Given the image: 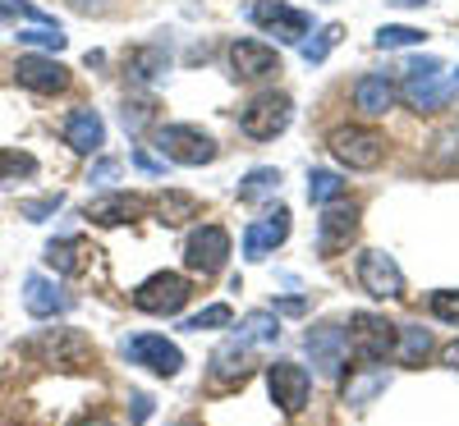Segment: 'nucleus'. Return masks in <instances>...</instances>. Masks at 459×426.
<instances>
[{
  "mask_svg": "<svg viewBox=\"0 0 459 426\" xmlns=\"http://www.w3.org/2000/svg\"><path fill=\"white\" fill-rule=\"evenodd\" d=\"M184 257H188V266H194V270H203V276H216V270L225 266V257H230V234H225L221 225H203V229L188 234Z\"/></svg>",
  "mask_w": 459,
  "mask_h": 426,
  "instance_id": "nucleus-14",
  "label": "nucleus"
},
{
  "mask_svg": "<svg viewBox=\"0 0 459 426\" xmlns=\"http://www.w3.org/2000/svg\"><path fill=\"white\" fill-rule=\"evenodd\" d=\"M395 335H400V348H395L391 358H400V362H409V367H413V362H423V358L432 354V335H428V330H418V326H400Z\"/></svg>",
  "mask_w": 459,
  "mask_h": 426,
  "instance_id": "nucleus-28",
  "label": "nucleus"
},
{
  "mask_svg": "<svg viewBox=\"0 0 459 426\" xmlns=\"http://www.w3.org/2000/svg\"><path fill=\"white\" fill-rule=\"evenodd\" d=\"M23 307H28V317H37V321H47V317H60V312H69V298L47 280V276H28L23 280Z\"/></svg>",
  "mask_w": 459,
  "mask_h": 426,
  "instance_id": "nucleus-20",
  "label": "nucleus"
},
{
  "mask_svg": "<svg viewBox=\"0 0 459 426\" xmlns=\"http://www.w3.org/2000/svg\"><path fill=\"white\" fill-rule=\"evenodd\" d=\"M14 83L28 88V92L51 97V92H65V88H69V69H65L60 60H51V55H19Z\"/></svg>",
  "mask_w": 459,
  "mask_h": 426,
  "instance_id": "nucleus-12",
  "label": "nucleus"
},
{
  "mask_svg": "<svg viewBox=\"0 0 459 426\" xmlns=\"http://www.w3.org/2000/svg\"><path fill=\"white\" fill-rule=\"evenodd\" d=\"M331 151H335V161L340 166H350V170H377L381 161H386V138H381L377 129H335L331 133Z\"/></svg>",
  "mask_w": 459,
  "mask_h": 426,
  "instance_id": "nucleus-4",
  "label": "nucleus"
},
{
  "mask_svg": "<svg viewBox=\"0 0 459 426\" xmlns=\"http://www.w3.org/2000/svg\"><path fill=\"white\" fill-rule=\"evenodd\" d=\"M212 326H230V307L225 302H212V307H203L198 317L184 321V330H212Z\"/></svg>",
  "mask_w": 459,
  "mask_h": 426,
  "instance_id": "nucleus-35",
  "label": "nucleus"
},
{
  "mask_svg": "<svg viewBox=\"0 0 459 426\" xmlns=\"http://www.w3.org/2000/svg\"><path fill=\"white\" fill-rule=\"evenodd\" d=\"M88 257H97V252H92V243H88L83 234L56 239V243L47 248V261L60 270V276H83V270H88Z\"/></svg>",
  "mask_w": 459,
  "mask_h": 426,
  "instance_id": "nucleus-22",
  "label": "nucleus"
},
{
  "mask_svg": "<svg viewBox=\"0 0 459 426\" xmlns=\"http://www.w3.org/2000/svg\"><path fill=\"white\" fill-rule=\"evenodd\" d=\"M230 69H235L239 79H266V73H281V55L266 42L239 37V42H230Z\"/></svg>",
  "mask_w": 459,
  "mask_h": 426,
  "instance_id": "nucleus-15",
  "label": "nucleus"
},
{
  "mask_svg": "<svg viewBox=\"0 0 459 426\" xmlns=\"http://www.w3.org/2000/svg\"><path fill=\"white\" fill-rule=\"evenodd\" d=\"M79 426H106V422H79Z\"/></svg>",
  "mask_w": 459,
  "mask_h": 426,
  "instance_id": "nucleus-47",
  "label": "nucleus"
},
{
  "mask_svg": "<svg viewBox=\"0 0 459 426\" xmlns=\"http://www.w3.org/2000/svg\"><path fill=\"white\" fill-rule=\"evenodd\" d=\"M235 339L239 344H276L281 339V321H276V312H248L244 321H239V330H235Z\"/></svg>",
  "mask_w": 459,
  "mask_h": 426,
  "instance_id": "nucleus-24",
  "label": "nucleus"
},
{
  "mask_svg": "<svg viewBox=\"0 0 459 426\" xmlns=\"http://www.w3.org/2000/svg\"><path fill=\"white\" fill-rule=\"evenodd\" d=\"M359 285L372 294V298H404V270L395 266V257L386 252H359Z\"/></svg>",
  "mask_w": 459,
  "mask_h": 426,
  "instance_id": "nucleus-10",
  "label": "nucleus"
},
{
  "mask_svg": "<svg viewBox=\"0 0 459 426\" xmlns=\"http://www.w3.org/2000/svg\"><path fill=\"white\" fill-rule=\"evenodd\" d=\"M37 358H47L51 367H88L97 358V348L79 330H47L37 344H28Z\"/></svg>",
  "mask_w": 459,
  "mask_h": 426,
  "instance_id": "nucleus-9",
  "label": "nucleus"
},
{
  "mask_svg": "<svg viewBox=\"0 0 459 426\" xmlns=\"http://www.w3.org/2000/svg\"><path fill=\"white\" fill-rule=\"evenodd\" d=\"M10 19H32V23H42V28H56V19L42 14L37 5H28V0H0V23H10Z\"/></svg>",
  "mask_w": 459,
  "mask_h": 426,
  "instance_id": "nucleus-33",
  "label": "nucleus"
},
{
  "mask_svg": "<svg viewBox=\"0 0 459 426\" xmlns=\"http://www.w3.org/2000/svg\"><path fill=\"white\" fill-rule=\"evenodd\" d=\"M290 120H294V101H290L285 92H262V97H253V101L239 110V129H244L248 138H257V142L281 138V133L290 129Z\"/></svg>",
  "mask_w": 459,
  "mask_h": 426,
  "instance_id": "nucleus-1",
  "label": "nucleus"
},
{
  "mask_svg": "<svg viewBox=\"0 0 459 426\" xmlns=\"http://www.w3.org/2000/svg\"><path fill=\"white\" fill-rule=\"evenodd\" d=\"M198 211H203V207H198L194 192H161V198H157L161 225H184V220H194Z\"/></svg>",
  "mask_w": 459,
  "mask_h": 426,
  "instance_id": "nucleus-25",
  "label": "nucleus"
},
{
  "mask_svg": "<svg viewBox=\"0 0 459 426\" xmlns=\"http://www.w3.org/2000/svg\"><path fill=\"white\" fill-rule=\"evenodd\" d=\"M335 198H344L340 175H331V170H313V175H308V202L326 207V202H335Z\"/></svg>",
  "mask_w": 459,
  "mask_h": 426,
  "instance_id": "nucleus-29",
  "label": "nucleus"
},
{
  "mask_svg": "<svg viewBox=\"0 0 459 426\" xmlns=\"http://www.w3.org/2000/svg\"><path fill=\"white\" fill-rule=\"evenodd\" d=\"M350 326H354V330L344 335V339H350V348H354L363 362H386V358L395 354V326H391V321H381V317H372V312H359Z\"/></svg>",
  "mask_w": 459,
  "mask_h": 426,
  "instance_id": "nucleus-7",
  "label": "nucleus"
},
{
  "mask_svg": "<svg viewBox=\"0 0 459 426\" xmlns=\"http://www.w3.org/2000/svg\"><path fill=\"white\" fill-rule=\"evenodd\" d=\"M147 413H152V399L147 395H134V422H147Z\"/></svg>",
  "mask_w": 459,
  "mask_h": 426,
  "instance_id": "nucleus-41",
  "label": "nucleus"
},
{
  "mask_svg": "<svg viewBox=\"0 0 459 426\" xmlns=\"http://www.w3.org/2000/svg\"><path fill=\"white\" fill-rule=\"evenodd\" d=\"M194 298V285H188L184 276H175V270H161V276H152L134 289V307L138 312H152V317H175L184 312V302Z\"/></svg>",
  "mask_w": 459,
  "mask_h": 426,
  "instance_id": "nucleus-2",
  "label": "nucleus"
},
{
  "mask_svg": "<svg viewBox=\"0 0 459 426\" xmlns=\"http://www.w3.org/2000/svg\"><path fill=\"white\" fill-rule=\"evenodd\" d=\"M161 69H166V51H161V47H138V51L125 60V73H129V79H138V83H152Z\"/></svg>",
  "mask_w": 459,
  "mask_h": 426,
  "instance_id": "nucleus-27",
  "label": "nucleus"
},
{
  "mask_svg": "<svg viewBox=\"0 0 459 426\" xmlns=\"http://www.w3.org/2000/svg\"><path fill=\"white\" fill-rule=\"evenodd\" d=\"M281 188V170L262 166V170H248L244 183H239V202H262V198H276Z\"/></svg>",
  "mask_w": 459,
  "mask_h": 426,
  "instance_id": "nucleus-26",
  "label": "nucleus"
},
{
  "mask_svg": "<svg viewBox=\"0 0 459 426\" xmlns=\"http://www.w3.org/2000/svg\"><path fill=\"white\" fill-rule=\"evenodd\" d=\"M354 106L363 115H386L395 106V83L386 79V73H363V79L354 83Z\"/></svg>",
  "mask_w": 459,
  "mask_h": 426,
  "instance_id": "nucleus-21",
  "label": "nucleus"
},
{
  "mask_svg": "<svg viewBox=\"0 0 459 426\" xmlns=\"http://www.w3.org/2000/svg\"><path fill=\"white\" fill-rule=\"evenodd\" d=\"M413 42H423V32L404 28V23H386V28L377 32V47L381 51H400V47H413Z\"/></svg>",
  "mask_w": 459,
  "mask_h": 426,
  "instance_id": "nucleus-32",
  "label": "nucleus"
},
{
  "mask_svg": "<svg viewBox=\"0 0 459 426\" xmlns=\"http://www.w3.org/2000/svg\"><path fill=\"white\" fill-rule=\"evenodd\" d=\"M290 239V211L285 207H276L272 216H262V220H253L248 229H244V257H253V261H262L272 248H281Z\"/></svg>",
  "mask_w": 459,
  "mask_h": 426,
  "instance_id": "nucleus-16",
  "label": "nucleus"
},
{
  "mask_svg": "<svg viewBox=\"0 0 459 426\" xmlns=\"http://www.w3.org/2000/svg\"><path fill=\"white\" fill-rule=\"evenodd\" d=\"M441 362H446V367H455V371H459V339H455V344H446V348H441Z\"/></svg>",
  "mask_w": 459,
  "mask_h": 426,
  "instance_id": "nucleus-42",
  "label": "nucleus"
},
{
  "mask_svg": "<svg viewBox=\"0 0 459 426\" xmlns=\"http://www.w3.org/2000/svg\"><path fill=\"white\" fill-rule=\"evenodd\" d=\"M157 151L166 161H175V166H207V161H216V142L203 129H194V124L157 129Z\"/></svg>",
  "mask_w": 459,
  "mask_h": 426,
  "instance_id": "nucleus-5",
  "label": "nucleus"
},
{
  "mask_svg": "<svg viewBox=\"0 0 459 426\" xmlns=\"http://www.w3.org/2000/svg\"><path fill=\"white\" fill-rule=\"evenodd\" d=\"M244 376H248V344H239V339L221 344L216 354H212V380L216 385H235Z\"/></svg>",
  "mask_w": 459,
  "mask_h": 426,
  "instance_id": "nucleus-23",
  "label": "nucleus"
},
{
  "mask_svg": "<svg viewBox=\"0 0 459 426\" xmlns=\"http://www.w3.org/2000/svg\"><path fill=\"white\" fill-rule=\"evenodd\" d=\"M134 161H138V170H147V175H157V170H161L157 161H152V157H147V151H134Z\"/></svg>",
  "mask_w": 459,
  "mask_h": 426,
  "instance_id": "nucleus-44",
  "label": "nucleus"
},
{
  "mask_svg": "<svg viewBox=\"0 0 459 426\" xmlns=\"http://www.w3.org/2000/svg\"><path fill=\"white\" fill-rule=\"evenodd\" d=\"M395 5H428V0H395Z\"/></svg>",
  "mask_w": 459,
  "mask_h": 426,
  "instance_id": "nucleus-45",
  "label": "nucleus"
},
{
  "mask_svg": "<svg viewBox=\"0 0 459 426\" xmlns=\"http://www.w3.org/2000/svg\"><path fill=\"white\" fill-rule=\"evenodd\" d=\"M340 37H344V28H340V23H326V28L313 37V42H299V47H303V60H308V64H322V60L331 55V47L340 42Z\"/></svg>",
  "mask_w": 459,
  "mask_h": 426,
  "instance_id": "nucleus-31",
  "label": "nucleus"
},
{
  "mask_svg": "<svg viewBox=\"0 0 459 426\" xmlns=\"http://www.w3.org/2000/svg\"><path fill=\"white\" fill-rule=\"evenodd\" d=\"M308 358H313V367H322V376H340L344 371V354H350V339H344V330L340 326H317V330H308Z\"/></svg>",
  "mask_w": 459,
  "mask_h": 426,
  "instance_id": "nucleus-17",
  "label": "nucleus"
},
{
  "mask_svg": "<svg viewBox=\"0 0 459 426\" xmlns=\"http://www.w3.org/2000/svg\"><path fill=\"white\" fill-rule=\"evenodd\" d=\"M19 42L42 47V51H60V47H65V37H60V28H28V32H19Z\"/></svg>",
  "mask_w": 459,
  "mask_h": 426,
  "instance_id": "nucleus-36",
  "label": "nucleus"
},
{
  "mask_svg": "<svg viewBox=\"0 0 459 426\" xmlns=\"http://www.w3.org/2000/svg\"><path fill=\"white\" fill-rule=\"evenodd\" d=\"M115 175H120V161H101V166L92 170V183H110Z\"/></svg>",
  "mask_w": 459,
  "mask_h": 426,
  "instance_id": "nucleus-40",
  "label": "nucleus"
},
{
  "mask_svg": "<svg viewBox=\"0 0 459 426\" xmlns=\"http://www.w3.org/2000/svg\"><path fill=\"white\" fill-rule=\"evenodd\" d=\"M266 390H272V399L281 404L285 417H294V413H303V404L313 395V376L299 362H272L266 367Z\"/></svg>",
  "mask_w": 459,
  "mask_h": 426,
  "instance_id": "nucleus-6",
  "label": "nucleus"
},
{
  "mask_svg": "<svg viewBox=\"0 0 459 426\" xmlns=\"http://www.w3.org/2000/svg\"><path fill=\"white\" fill-rule=\"evenodd\" d=\"M432 312H437L441 321L459 326V294H455V289H441V294H432Z\"/></svg>",
  "mask_w": 459,
  "mask_h": 426,
  "instance_id": "nucleus-37",
  "label": "nucleus"
},
{
  "mask_svg": "<svg viewBox=\"0 0 459 426\" xmlns=\"http://www.w3.org/2000/svg\"><path fill=\"white\" fill-rule=\"evenodd\" d=\"M281 312L299 317V312H308V302H303V298H285V302H281Z\"/></svg>",
  "mask_w": 459,
  "mask_h": 426,
  "instance_id": "nucleus-43",
  "label": "nucleus"
},
{
  "mask_svg": "<svg viewBox=\"0 0 459 426\" xmlns=\"http://www.w3.org/2000/svg\"><path fill=\"white\" fill-rule=\"evenodd\" d=\"M377 390H386V371H372V376H363L354 385H344V404H368Z\"/></svg>",
  "mask_w": 459,
  "mask_h": 426,
  "instance_id": "nucleus-34",
  "label": "nucleus"
},
{
  "mask_svg": "<svg viewBox=\"0 0 459 426\" xmlns=\"http://www.w3.org/2000/svg\"><path fill=\"white\" fill-rule=\"evenodd\" d=\"M28 175H37V161L28 157V151H5L0 147V183H19Z\"/></svg>",
  "mask_w": 459,
  "mask_h": 426,
  "instance_id": "nucleus-30",
  "label": "nucleus"
},
{
  "mask_svg": "<svg viewBox=\"0 0 459 426\" xmlns=\"http://www.w3.org/2000/svg\"><path fill=\"white\" fill-rule=\"evenodd\" d=\"M56 211H60V192H56V198H42V202H28V207H23L28 220H47V216H56Z\"/></svg>",
  "mask_w": 459,
  "mask_h": 426,
  "instance_id": "nucleus-39",
  "label": "nucleus"
},
{
  "mask_svg": "<svg viewBox=\"0 0 459 426\" xmlns=\"http://www.w3.org/2000/svg\"><path fill=\"white\" fill-rule=\"evenodd\" d=\"M152 124V101H134V106H125V129L129 133H143Z\"/></svg>",
  "mask_w": 459,
  "mask_h": 426,
  "instance_id": "nucleus-38",
  "label": "nucleus"
},
{
  "mask_svg": "<svg viewBox=\"0 0 459 426\" xmlns=\"http://www.w3.org/2000/svg\"><path fill=\"white\" fill-rule=\"evenodd\" d=\"M248 19H253L262 32H272L276 42H303V37H308V14L281 5V0H253Z\"/></svg>",
  "mask_w": 459,
  "mask_h": 426,
  "instance_id": "nucleus-8",
  "label": "nucleus"
},
{
  "mask_svg": "<svg viewBox=\"0 0 459 426\" xmlns=\"http://www.w3.org/2000/svg\"><path fill=\"white\" fill-rule=\"evenodd\" d=\"M450 88H459V69H455V79H450Z\"/></svg>",
  "mask_w": 459,
  "mask_h": 426,
  "instance_id": "nucleus-46",
  "label": "nucleus"
},
{
  "mask_svg": "<svg viewBox=\"0 0 459 426\" xmlns=\"http://www.w3.org/2000/svg\"><path fill=\"white\" fill-rule=\"evenodd\" d=\"M65 142L79 151V157H92V151L106 147V124H101V115L97 110H74L69 120H65Z\"/></svg>",
  "mask_w": 459,
  "mask_h": 426,
  "instance_id": "nucleus-18",
  "label": "nucleus"
},
{
  "mask_svg": "<svg viewBox=\"0 0 459 426\" xmlns=\"http://www.w3.org/2000/svg\"><path fill=\"white\" fill-rule=\"evenodd\" d=\"M125 358L147 367V371H157V376H179V367H184V354L166 335H134V339H125Z\"/></svg>",
  "mask_w": 459,
  "mask_h": 426,
  "instance_id": "nucleus-11",
  "label": "nucleus"
},
{
  "mask_svg": "<svg viewBox=\"0 0 459 426\" xmlns=\"http://www.w3.org/2000/svg\"><path fill=\"white\" fill-rule=\"evenodd\" d=\"M83 216H88L92 225L115 229V225H129L134 216H143V198H134V192H106V198H92V202L83 207Z\"/></svg>",
  "mask_w": 459,
  "mask_h": 426,
  "instance_id": "nucleus-19",
  "label": "nucleus"
},
{
  "mask_svg": "<svg viewBox=\"0 0 459 426\" xmlns=\"http://www.w3.org/2000/svg\"><path fill=\"white\" fill-rule=\"evenodd\" d=\"M404 101L413 110H441L450 101V83H446V69L441 60H409L404 69Z\"/></svg>",
  "mask_w": 459,
  "mask_h": 426,
  "instance_id": "nucleus-3",
  "label": "nucleus"
},
{
  "mask_svg": "<svg viewBox=\"0 0 459 426\" xmlns=\"http://www.w3.org/2000/svg\"><path fill=\"white\" fill-rule=\"evenodd\" d=\"M359 234V207L354 202H326L322 220H317V252H340L350 248V239Z\"/></svg>",
  "mask_w": 459,
  "mask_h": 426,
  "instance_id": "nucleus-13",
  "label": "nucleus"
}]
</instances>
